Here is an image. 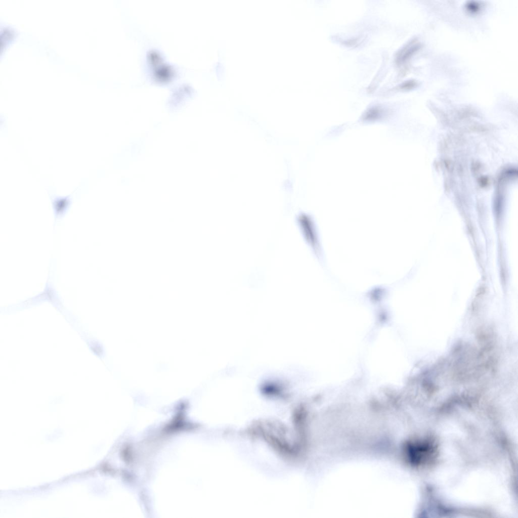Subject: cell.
Wrapping results in <instances>:
<instances>
[{
	"mask_svg": "<svg viewBox=\"0 0 518 518\" xmlns=\"http://www.w3.org/2000/svg\"><path fill=\"white\" fill-rule=\"evenodd\" d=\"M298 224L307 243L319 262L324 266L323 251L317 228L313 219L308 215L303 214L298 218Z\"/></svg>",
	"mask_w": 518,
	"mask_h": 518,
	"instance_id": "cell-1",
	"label": "cell"
}]
</instances>
